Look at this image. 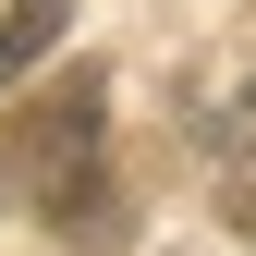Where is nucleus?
<instances>
[{
  "label": "nucleus",
  "mask_w": 256,
  "mask_h": 256,
  "mask_svg": "<svg viewBox=\"0 0 256 256\" xmlns=\"http://www.w3.org/2000/svg\"><path fill=\"white\" fill-rule=\"evenodd\" d=\"M12 183L37 220H98V74H61L37 110L12 122Z\"/></svg>",
  "instance_id": "1"
},
{
  "label": "nucleus",
  "mask_w": 256,
  "mask_h": 256,
  "mask_svg": "<svg viewBox=\"0 0 256 256\" xmlns=\"http://www.w3.org/2000/svg\"><path fill=\"white\" fill-rule=\"evenodd\" d=\"M49 37H61V0H0V86L24 61H49Z\"/></svg>",
  "instance_id": "2"
}]
</instances>
